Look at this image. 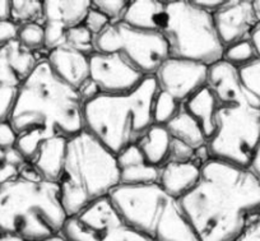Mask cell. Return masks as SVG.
Returning a JSON list of instances; mask_svg holds the SVG:
<instances>
[{
    "mask_svg": "<svg viewBox=\"0 0 260 241\" xmlns=\"http://www.w3.org/2000/svg\"><path fill=\"white\" fill-rule=\"evenodd\" d=\"M96 52H115L144 77H153L162 63L170 57L164 36L144 31L124 22L112 23L94 37Z\"/></svg>",
    "mask_w": 260,
    "mask_h": 241,
    "instance_id": "9c48e42d",
    "label": "cell"
},
{
    "mask_svg": "<svg viewBox=\"0 0 260 241\" xmlns=\"http://www.w3.org/2000/svg\"><path fill=\"white\" fill-rule=\"evenodd\" d=\"M146 78L115 52H94L89 56V79L101 95L129 94Z\"/></svg>",
    "mask_w": 260,
    "mask_h": 241,
    "instance_id": "7c38bea8",
    "label": "cell"
},
{
    "mask_svg": "<svg viewBox=\"0 0 260 241\" xmlns=\"http://www.w3.org/2000/svg\"><path fill=\"white\" fill-rule=\"evenodd\" d=\"M247 169H249L250 171L254 174V176L260 182V142H259V145H257L256 150H255L254 156H252V160L251 162H250Z\"/></svg>",
    "mask_w": 260,
    "mask_h": 241,
    "instance_id": "ab89813d",
    "label": "cell"
},
{
    "mask_svg": "<svg viewBox=\"0 0 260 241\" xmlns=\"http://www.w3.org/2000/svg\"><path fill=\"white\" fill-rule=\"evenodd\" d=\"M0 236H2V235H0Z\"/></svg>",
    "mask_w": 260,
    "mask_h": 241,
    "instance_id": "bcb514c9",
    "label": "cell"
},
{
    "mask_svg": "<svg viewBox=\"0 0 260 241\" xmlns=\"http://www.w3.org/2000/svg\"><path fill=\"white\" fill-rule=\"evenodd\" d=\"M120 185L122 187H148L158 185L159 167L146 161L137 144L130 145L116 156Z\"/></svg>",
    "mask_w": 260,
    "mask_h": 241,
    "instance_id": "2e32d148",
    "label": "cell"
},
{
    "mask_svg": "<svg viewBox=\"0 0 260 241\" xmlns=\"http://www.w3.org/2000/svg\"><path fill=\"white\" fill-rule=\"evenodd\" d=\"M67 138L55 137L40 144L36 155L28 162L41 179L50 183H59L64 166Z\"/></svg>",
    "mask_w": 260,
    "mask_h": 241,
    "instance_id": "ac0fdd59",
    "label": "cell"
},
{
    "mask_svg": "<svg viewBox=\"0 0 260 241\" xmlns=\"http://www.w3.org/2000/svg\"><path fill=\"white\" fill-rule=\"evenodd\" d=\"M47 241H68V240H67V238H65L64 236H61V233H60V235L55 236V237L49 238V240H47Z\"/></svg>",
    "mask_w": 260,
    "mask_h": 241,
    "instance_id": "f6af8a7d",
    "label": "cell"
},
{
    "mask_svg": "<svg viewBox=\"0 0 260 241\" xmlns=\"http://www.w3.org/2000/svg\"><path fill=\"white\" fill-rule=\"evenodd\" d=\"M157 92L153 77H148L129 94L100 95L83 105L84 130L117 156L137 144L154 124Z\"/></svg>",
    "mask_w": 260,
    "mask_h": 241,
    "instance_id": "5b68a950",
    "label": "cell"
},
{
    "mask_svg": "<svg viewBox=\"0 0 260 241\" xmlns=\"http://www.w3.org/2000/svg\"><path fill=\"white\" fill-rule=\"evenodd\" d=\"M129 3L130 2H125V0H117V2L96 0V2H92V6L97 11L101 12L104 16H106L112 24L122 21V17H124L127 7H129Z\"/></svg>",
    "mask_w": 260,
    "mask_h": 241,
    "instance_id": "1f68e13d",
    "label": "cell"
},
{
    "mask_svg": "<svg viewBox=\"0 0 260 241\" xmlns=\"http://www.w3.org/2000/svg\"><path fill=\"white\" fill-rule=\"evenodd\" d=\"M17 91L18 88H11V87L0 88V124L9 122L11 119Z\"/></svg>",
    "mask_w": 260,
    "mask_h": 241,
    "instance_id": "e575fe53",
    "label": "cell"
},
{
    "mask_svg": "<svg viewBox=\"0 0 260 241\" xmlns=\"http://www.w3.org/2000/svg\"><path fill=\"white\" fill-rule=\"evenodd\" d=\"M256 59V52H255L252 44L250 42L249 39L242 40V41H239L236 44L224 47L223 57H222L223 62H226L227 64H230L237 70L251 64Z\"/></svg>",
    "mask_w": 260,
    "mask_h": 241,
    "instance_id": "cb8c5ba5",
    "label": "cell"
},
{
    "mask_svg": "<svg viewBox=\"0 0 260 241\" xmlns=\"http://www.w3.org/2000/svg\"><path fill=\"white\" fill-rule=\"evenodd\" d=\"M234 241H260V213L252 217Z\"/></svg>",
    "mask_w": 260,
    "mask_h": 241,
    "instance_id": "8d00e7d4",
    "label": "cell"
},
{
    "mask_svg": "<svg viewBox=\"0 0 260 241\" xmlns=\"http://www.w3.org/2000/svg\"><path fill=\"white\" fill-rule=\"evenodd\" d=\"M184 109L201 125L207 143L214 133V115L217 110V100L208 86L192 95L184 105Z\"/></svg>",
    "mask_w": 260,
    "mask_h": 241,
    "instance_id": "7402d4cb",
    "label": "cell"
},
{
    "mask_svg": "<svg viewBox=\"0 0 260 241\" xmlns=\"http://www.w3.org/2000/svg\"><path fill=\"white\" fill-rule=\"evenodd\" d=\"M9 123L18 135L16 148L29 162L45 140L83 132V101L41 59L17 91Z\"/></svg>",
    "mask_w": 260,
    "mask_h": 241,
    "instance_id": "7a4b0ae2",
    "label": "cell"
},
{
    "mask_svg": "<svg viewBox=\"0 0 260 241\" xmlns=\"http://www.w3.org/2000/svg\"><path fill=\"white\" fill-rule=\"evenodd\" d=\"M192 160H195V150L192 148H190L189 145L185 144V143L172 138L167 162L182 164V162H190Z\"/></svg>",
    "mask_w": 260,
    "mask_h": 241,
    "instance_id": "836d02e7",
    "label": "cell"
},
{
    "mask_svg": "<svg viewBox=\"0 0 260 241\" xmlns=\"http://www.w3.org/2000/svg\"><path fill=\"white\" fill-rule=\"evenodd\" d=\"M44 23H26L18 26V36L17 41L34 52L36 50L44 49Z\"/></svg>",
    "mask_w": 260,
    "mask_h": 241,
    "instance_id": "f1b7e54d",
    "label": "cell"
},
{
    "mask_svg": "<svg viewBox=\"0 0 260 241\" xmlns=\"http://www.w3.org/2000/svg\"><path fill=\"white\" fill-rule=\"evenodd\" d=\"M164 9L165 2H157V0L130 2L121 22L134 28L158 32Z\"/></svg>",
    "mask_w": 260,
    "mask_h": 241,
    "instance_id": "ffe728a7",
    "label": "cell"
},
{
    "mask_svg": "<svg viewBox=\"0 0 260 241\" xmlns=\"http://www.w3.org/2000/svg\"><path fill=\"white\" fill-rule=\"evenodd\" d=\"M179 203L199 241H234L260 213V182L247 167L211 158Z\"/></svg>",
    "mask_w": 260,
    "mask_h": 241,
    "instance_id": "6da1fadb",
    "label": "cell"
},
{
    "mask_svg": "<svg viewBox=\"0 0 260 241\" xmlns=\"http://www.w3.org/2000/svg\"><path fill=\"white\" fill-rule=\"evenodd\" d=\"M181 109V104L175 101L172 97L164 92H157L153 104V122L157 125H166L176 116L179 110Z\"/></svg>",
    "mask_w": 260,
    "mask_h": 241,
    "instance_id": "4316f807",
    "label": "cell"
},
{
    "mask_svg": "<svg viewBox=\"0 0 260 241\" xmlns=\"http://www.w3.org/2000/svg\"><path fill=\"white\" fill-rule=\"evenodd\" d=\"M239 77L247 95L260 106V59L240 69Z\"/></svg>",
    "mask_w": 260,
    "mask_h": 241,
    "instance_id": "83f0119b",
    "label": "cell"
},
{
    "mask_svg": "<svg viewBox=\"0 0 260 241\" xmlns=\"http://www.w3.org/2000/svg\"><path fill=\"white\" fill-rule=\"evenodd\" d=\"M208 65L191 60L167 57L154 73L153 79L159 92L184 105L192 95L207 86Z\"/></svg>",
    "mask_w": 260,
    "mask_h": 241,
    "instance_id": "8fae6325",
    "label": "cell"
},
{
    "mask_svg": "<svg viewBox=\"0 0 260 241\" xmlns=\"http://www.w3.org/2000/svg\"><path fill=\"white\" fill-rule=\"evenodd\" d=\"M122 220L151 241H199L180 203L158 185L122 187L109 197Z\"/></svg>",
    "mask_w": 260,
    "mask_h": 241,
    "instance_id": "52a82bcc",
    "label": "cell"
},
{
    "mask_svg": "<svg viewBox=\"0 0 260 241\" xmlns=\"http://www.w3.org/2000/svg\"><path fill=\"white\" fill-rule=\"evenodd\" d=\"M158 32L164 36L171 57L208 67L223 57L224 47L217 36L213 17L194 2H165Z\"/></svg>",
    "mask_w": 260,
    "mask_h": 241,
    "instance_id": "ba28073f",
    "label": "cell"
},
{
    "mask_svg": "<svg viewBox=\"0 0 260 241\" xmlns=\"http://www.w3.org/2000/svg\"><path fill=\"white\" fill-rule=\"evenodd\" d=\"M44 49L47 51L67 44V28L56 22H44Z\"/></svg>",
    "mask_w": 260,
    "mask_h": 241,
    "instance_id": "4dcf8cb0",
    "label": "cell"
},
{
    "mask_svg": "<svg viewBox=\"0 0 260 241\" xmlns=\"http://www.w3.org/2000/svg\"><path fill=\"white\" fill-rule=\"evenodd\" d=\"M17 36H18V24L12 21L0 22V47L12 41H16Z\"/></svg>",
    "mask_w": 260,
    "mask_h": 241,
    "instance_id": "74e56055",
    "label": "cell"
},
{
    "mask_svg": "<svg viewBox=\"0 0 260 241\" xmlns=\"http://www.w3.org/2000/svg\"><path fill=\"white\" fill-rule=\"evenodd\" d=\"M46 60L52 73L77 92L89 80V56L69 45L65 44L50 51Z\"/></svg>",
    "mask_w": 260,
    "mask_h": 241,
    "instance_id": "5bb4252c",
    "label": "cell"
},
{
    "mask_svg": "<svg viewBox=\"0 0 260 241\" xmlns=\"http://www.w3.org/2000/svg\"><path fill=\"white\" fill-rule=\"evenodd\" d=\"M17 133L12 128L11 123H2L0 124V149L8 150L16 148L17 144Z\"/></svg>",
    "mask_w": 260,
    "mask_h": 241,
    "instance_id": "d590c367",
    "label": "cell"
},
{
    "mask_svg": "<svg viewBox=\"0 0 260 241\" xmlns=\"http://www.w3.org/2000/svg\"><path fill=\"white\" fill-rule=\"evenodd\" d=\"M0 241H23V240H21V238L13 237V236L2 235V236H0Z\"/></svg>",
    "mask_w": 260,
    "mask_h": 241,
    "instance_id": "ee69618b",
    "label": "cell"
},
{
    "mask_svg": "<svg viewBox=\"0 0 260 241\" xmlns=\"http://www.w3.org/2000/svg\"><path fill=\"white\" fill-rule=\"evenodd\" d=\"M11 21L18 26L26 23H40L42 21V2H12Z\"/></svg>",
    "mask_w": 260,
    "mask_h": 241,
    "instance_id": "484cf974",
    "label": "cell"
},
{
    "mask_svg": "<svg viewBox=\"0 0 260 241\" xmlns=\"http://www.w3.org/2000/svg\"><path fill=\"white\" fill-rule=\"evenodd\" d=\"M92 2H42L44 22H56L67 29L83 24Z\"/></svg>",
    "mask_w": 260,
    "mask_h": 241,
    "instance_id": "d6986e66",
    "label": "cell"
},
{
    "mask_svg": "<svg viewBox=\"0 0 260 241\" xmlns=\"http://www.w3.org/2000/svg\"><path fill=\"white\" fill-rule=\"evenodd\" d=\"M171 135L164 125L153 124L138 140L137 147L149 165L162 167L169 160Z\"/></svg>",
    "mask_w": 260,
    "mask_h": 241,
    "instance_id": "44dd1931",
    "label": "cell"
},
{
    "mask_svg": "<svg viewBox=\"0 0 260 241\" xmlns=\"http://www.w3.org/2000/svg\"><path fill=\"white\" fill-rule=\"evenodd\" d=\"M217 36L223 47L249 39L257 22L251 2L226 0L223 6L212 14Z\"/></svg>",
    "mask_w": 260,
    "mask_h": 241,
    "instance_id": "4fadbf2b",
    "label": "cell"
},
{
    "mask_svg": "<svg viewBox=\"0 0 260 241\" xmlns=\"http://www.w3.org/2000/svg\"><path fill=\"white\" fill-rule=\"evenodd\" d=\"M110 24H111V22L109 21V18H107L106 16H104L100 11H97L93 6L91 7V9H89V12L87 13L86 19H84L83 22V26L86 27L94 37H96L97 35L102 34Z\"/></svg>",
    "mask_w": 260,
    "mask_h": 241,
    "instance_id": "d6a6232c",
    "label": "cell"
},
{
    "mask_svg": "<svg viewBox=\"0 0 260 241\" xmlns=\"http://www.w3.org/2000/svg\"><path fill=\"white\" fill-rule=\"evenodd\" d=\"M11 8L12 2H7V0L0 2V22L11 21Z\"/></svg>",
    "mask_w": 260,
    "mask_h": 241,
    "instance_id": "b9f144b4",
    "label": "cell"
},
{
    "mask_svg": "<svg viewBox=\"0 0 260 241\" xmlns=\"http://www.w3.org/2000/svg\"><path fill=\"white\" fill-rule=\"evenodd\" d=\"M60 199L68 217L109 198L120 185L116 156L86 130L67 140L59 180Z\"/></svg>",
    "mask_w": 260,
    "mask_h": 241,
    "instance_id": "8992f818",
    "label": "cell"
},
{
    "mask_svg": "<svg viewBox=\"0 0 260 241\" xmlns=\"http://www.w3.org/2000/svg\"><path fill=\"white\" fill-rule=\"evenodd\" d=\"M27 164L17 148L0 149V187L18 176Z\"/></svg>",
    "mask_w": 260,
    "mask_h": 241,
    "instance_id": "d4e9b609",
    "label": "cell"
},
{
    "mask_svg": "<svg viewBox=\"0 0 260 241\" xmlns=\"http://www.w3.org/2000/svg\"><path fill=\"white\" fill-rule=\"evenodd\" d=\"M61 236L68 241H151L122 220L109 198L68 218Z\"/></svg>",
    "mask_w": 260,
    "mask_h": 241,
    "instance_id": "30bf717a",
    "label": "cell"
},
{
    "mask_svg": "<svg viewBox=\"0 0 260 241\" xmlns=\"http://www.w3.org/2000/svg\"><path fill=\"white\" fill-rule=\"evenodd\" d=\"M37 62L34 52L24 49L17 40L0 47V88H19Z\"/></svg>",
    "mask_w": 260,
    "mask_h": 241,
    "instance_id": "9a60e30c",
    "label": "cell"
},
{
    "mask_svg": "<svg viewBox=\"0 0 260 241\" xmlns=\"http://www.w3.org/2000/svg\"><path fill=\"white\" fill-rule=\"evenodd\" d=\"M207 86L217 100L209 157L249 167L260 142V106L242 87L239 70L223 60L209 67Z\"/></svg>",
    "mask_w": 260,
    "mask_h": 241,
    "instance_id": "3957f363",
    "label": "cell"
},
{
    "mask_svg": "<svg viewBox=\"0 0 260 241\" xmlns=\"http://www.w3.org/2000/svg\"><path fill=\"white\" fill-rule=\"evenodd\" d=\"M224 2H226V0H208V2H207V0H198V2L194 0V3L197 4L199 8L208 12V13L211 14H213L214 12L218 11V9L223 6Z\"/></svg>",
    "mask_w": 260,
    "mask_h": 241,
    "instance_id": "f35d334b",
    "label": "cell"
},
{
    "mask_svg": "<svg viewBox=\"0 0 260 241\" xmlns=\"http://www.w3.org/2000/svg\"><path fill=\"white\" fill-rule=\"evenodd\" d=\"M67 45L87 56H91L92 54L96 52L94 36L83 24L67 29Z\"/></svg>",
    "mask_w": 260,
    "mask_h": 241,
    "instance_id": "f546056e",
    "label": "cell"
},
{
    "mask_svg": "<svg viewBox=\"0 0 260 241\" xmlns=\"http://www.w3.org/2000/svg\"><path fill=\"white\" fill-rule=\"evenodd\" d=\"M165 127L171 138L185 143L194 150H198L207 145V138L201 125L184 109L182 105L176 116Z\"/></svg>",
    "mask_w": 260,
    "mask_h": 241,
    "instance_id": "603a6c76",
    "label": "cell"
},
{
    "mask_svg": "<svg viewBox=\"0 0 260 241\" xmlns=\"http://www.w3.org/2000/svg\"><path fill=\"white\" fill-rule=\"evenodd\" d=\"M203 165L197 160L190 162H166L159 167L158 187L174 199L179 200L197 185Z\"/></svg>",
    "mask_w": 260,
    "mask_h": 241,
    "instance_id": "e0dca14e",
    "label": "cell"
},
{
    "mask_svg": "<svg viewBox=\"0 0 260 241\" xmlns=\"http://www.w3.org/2000/svg\"><path fill=\"white\" fill-rule=\"evenodd\" d=\"M68 218L59 184L41 179L28 164L0 187V235L47 241L61 233Z\"/></svg>",
    "mask_w": 260,
    "mask_h": 241,
    "instance_id": "277c9868",
    "label": "cell"
},
{
    "mask_svg": "<svg viewBox=\"0 0 260 241\" xmlns=\"http://www.w3.org/2000/svg\"><path fill=\"white\" fill-rule=\"evenodd\" d=\"M252 11H254L255 17H256L257 22L260 23V0H256V2H251Z\"/></svg>",
    "mask_w": 260,
    "mask_h": 241,
    "instance_id": "7bdbcfd3",
    "label": "cell"
},
{
    "mask_svg": "<svg viewBox=\"0 0 260 241\" xmlns=\"http://www.w3.org/2000/svg\"><path fill=\"white\" fill-rule=\"evenodd\" d=\"M249 40L252 44L255 52H256L257 59H260V23H257L256 26L254 27V29H252L251 34H250Z\"/></svg>",
    "mask_w": 260,
    "mask_h": 241,
    "instance_id": "60d3db41",
    "label": "cell"
}]
</instances>
